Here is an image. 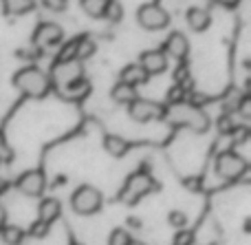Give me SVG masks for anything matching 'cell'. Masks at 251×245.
<instances>
[{
	"mask_svg": "<svg viewBox=\"0 0 251 245\" xmlns=\"http://www.w3.org/2000/svg\"><path fill=\"white\" fill-rule=\"evenodd\" d=\"M7 223V212H4V208H2V203H0V228Z\"/></svg>",
	"mask_w": 251,
	"mask_h": 245,
	"instance_id": "1f68e13d",
	"label": "cell"
},
{
	"mask_svg": "<svg viewBox=\"0 0 251 245\" xmlns=\"http://www.w3.org/2000/svg\"><path fill=\"white\" fill-rule=\"evenodd\" d=\"M40 2L51 11H64L66 9V0H40Z\"/></svg>",
	"mask_w": 251,
	"mask_h": 245,
	"instance_id": "f546056e",
	"label": "cell"
},
{
	"mask_svg": "<svg viewBox=\"0 0 251 245\" xmlns=\"http://www.w3.org/2000/svg\"><path fill=\"white\" fill-rule=\"evenodd\" d=\"M214 166H216V172L221 179L236 181L247 172V159L240 157V155L234 153V150H223V153L216 157V163H214Z\"/></svg>",
	"mask_w": 251,
	"mask_h": 245,
	"instance_id": "277c9868",
	"label": "cell"
},
{
	"mask_svg": "<svg viewBox=\"0 0 251 245\" xmlns=\"http://www.w3.org/2000/svg\"><path fill=\"white\" fill-rule=\"evenodd\" d=\"M163 53L174 60H185L187 53H190V42L187 38L181 33V31H174L165 38V44H163Z\"/></svg>",
	"mask_w": 251,
	"mask_h": 245,
	"instance_id": "7c38bea8",
	"label": "cell"
},
{
	"mask_svg": "<svg viewBox=\"0 0 251 245\" xmlns=\"http://www.w3.org/2000/svg\"><path fill=\"white\" fill-rule=\"evenodd\" d=\"M13 159V153H11V148H9V144L0 137V163L2 162H11Z\"/></svg>",
	"mask_w": 251,
	"mask_h": 245,
	"instance_id": "f1b7e54d",
	"label": "cell"
},
{
	"mask_svg": "<svg viewBox=\"0 0 251 245\" xmlns=\"http://www.w3.org/2000/svg\"><path fill=\"white\" fill-rule=\"evenodd\" d=\"M25 239H26V232L20 228V225L4 223L2 228H0V241L4 245H22Z\"/></svg>",
	"mask_w": 251,
	"mask_h": 245,
	"instance_id": "2e32d148",
	"label": "cell"
},
{
	"mask_svg": "<svg viewBox=\"0 0 251 245\" xmlns=\"http://www.w3.org/2000/svg\"><path fill=\"white\" fill-rule=\"evenodd\" d=\"M101 203H104V197H101V192L97 188H93V186H79V188L71 194V208L82 217L100 212Z\"/></svg>",
	"mask_w": 251,
	"mask_h": 245,
	"instance_id": "3957f363",
	"label": "cell"
},
{
	"mask_svg": "<svg viewBox=\"0 0 251 245\" xmlns=\"http://www.w3.org/2000/svg\"><path fill=\"white\" fill-rule=\"evenodd\" d=\"M128 115L134 119V122H156V119H163L165 115V106L159 104L154 100H143V97H137L128 104Z\"/></svg>",
	"mask_w": 251,
	"mask_h": 245,
	"instance_id": "52a82bcc",
	"label": "cell"
},
{
	"mask_svg": "<svg viewBox=\"0 0 251 245\" xmlns=\"http://www.w3.org/2000/svg\"><path fill=\"white\" fill-rule=\"evenodd\" d=\"M16 188L25 197H42L44 188H47V175L42 170H38V168L26 170L16 179Z\"/></svg>",
	"mask_w": 251,
	"mask_h": 245,
	"instance_id": "9c48e42d",
	"label": "cell"
},
{
	"mask_svg": "<svg viewBox=\"0 0 251 245\" xmlns=\"http://www.w3.org/2000/svg\"><path fill=\"white\" fill-rule=\"evenodd\" d=\"M62 91H64V95L69 97V100H84V97L91 93V82H88L86 78H79V80H75V82H71L69 86H64Z\"/></svg>",
	"mask_w": 251,
	"mask_h": 245,
	"instance_id": "ac0fdd59",
	"label": "cell"
},
{
	"mask_svg": "<svg viewBox=\"0 0 251 245\" xmlns=\"http://www.w3.org/2000/svg\"><path fill=\"white\" fill-rule=\"evenodd\" d=\"M16 88L26 97H44L51 91V80L38 66H25L13 75Z\"/></svg>",
	"mask_w": 251,
	"mask_h": 245,
	"instance_id": "7a4b0ae2",
	"label": "cell"
},
{
	"mask_svg": "<svg viewBox=\"0 0 251 245\" xmlns=\"http://www.w3.org/2000/svg\"><path fill=\"white\" fill-rule=\"evenodd\" d=\"M148 80H150V75H148L139 64H128L122 71V80H119V82H126V84H130V86L137 88L139 84H146Z\"/></svg>",
	"mask_w": 251,
	"mask_h": 245,
	"instance_id": "9a60e30c",
	"label": "cell"
},
{
	"mask_svg": "<svg viewBox=\"0 0 251 245\" xmlns=\"http://www.w3.org/2000/svg\"><path fill=\"white\" fill-rule=\"evenodd\" d=\"M104 148H106V153L113 155V157H124V155L128 153L130 144L119 135H106L104 137Z\"/></svg>",
	"mask_w": 251,
	"mask_h": 245,
	"instance_id": "d6986e66",
	"label": "cell"
},
{
	"mask_svg": "<svg viewBox=\"0 0 251 245\" xmlns=\"http://www.w3.org/2000/svg\"><path fill=\"white\" fill-rule=\"evenodd\" d=\"M192 241H194V237L187 230H178L176 237H174V245H192Z\"/></svg>",
	"mask_w": 251,
	"mask_h": 245,
	"instance_id": "83f0119b",
	"label": "cell"
},
{
	"mask_svg": "<svg viewBox=\"0 0 251 245\" xmlns=\"http://www.w3.org/2000/svg\"><path fill=\"white\" fill-rule=\"evenodd\" d=\"M62 38H64V31L57 22H42L33 31L35 47H57V44H62Z\"/></svg>",
	"mask_w": 251,
	"mask_h": 245,
	"instance_id": "30bf717a",
	"label": "cell"
},
{
	"mask_svg": "<svg viewBox=\"0 0 251 245\" xmlns=\"http://www.w3.org/2000/svg\"><path fill=\"white\" fill-rule=\"evenodd\" d=\"M110 97H113L117 104H126L128 106L132 100H137V88L134 86H130V84H126V82H117L113 86V91H110Z\"/></svg>",
	"mask_w": 251,
	"mask_h": 245,
	"instance_id": "e0dca14e",
	"label": "cell"
},
{
	"mask_svg": "<svg viewBox=\"0 0 251 245\" xmlns=\"http://www.w3.org/2000/svg\"><path fill=\"white\" fill-rule=\"evenodd\" d=\"M108 245H132V237H130L128 230L115 228L108 237Z\"/></svg>",
	"mask_w": 251,
	"mask_h": 245,
	"instance_id": "cb8c5ba5",
	"label": "cell"
},
{
	"mask_svg": "<svg viewBox=\"0 0 251 245\" xmlns=\"http://www.w3.org/2000/svg\"><path fill=\"white\" fill-rule=\"evenodd\" d=\"M77 42H79V38H73L66 44H62L57 60H77Z\"/></svg>",
	"mask_w": 251,
	"mask_h": 245,
	"instance_id": "d4e9b609",
	"label": "cell"
},
{
	"mask_svg": "<svg viewBox=\"0 0 251 245\" xmlns=\"http://www.w3.org/2000/svg\"><path fill=\"white\" fill-rule=\"evenodd\" d=\"M185 20H187V25H190V29L199 33V31H205L212 25V13L205 7H190L185 13Z\"/></svg>",
	"mask_w": 251,
	"mask_h": 245,
	"instance_id": "4fadbf2b",
	"label": "cell"
},
{
	"mask_svg": "<svg viewBox=\"0 0 251 245\" xmlns=\"http://www.w3.org/2000/svg\"><path fill=\"white\" fill-rule=\"evenodd\" d=\"M35 7V0H2V9L9 16H22Z\"/></svg>",
	"mask_w": 251,
	"mask_h": 245,
	"instance_id": "ffe728a7",
	"label": "cell"
},
{
	"mask_svg": "<svg viewBox=\"0 0 251 245\" xmlns=\"http://www.w3.org/2000/svg\"><path fill=\"white\" fill-rule=\"evenodd\" d=\"M49 228H51V225L49 223H44V221H35L33 225H31V230H29V234L31 237H35V239H42V237H47L49 234Z\"/></svg>",
	"mask_w": 251,
	"mask_h": 245,
	"instance_id": "4316f807",
	"label": "cell"
},
{
	"mask_svg": "<svg viewBox=\"0 0 251 245\" xmlns=\"http://www.w3.org/2000/svg\"><path fill=\"white\" fill-rule=\"evenodd\" d=\"M152 188H154V179H152L146 170H139V172H134V175H130L128 179H126V184L122 188V201L137 203L141 197L150 194Z\"/></svg>",
	"mask_w": 251,
	"mask_h": 245,
	"instance_id": "5b68a950",
	"label": "cell"
},
{
	"mask_svg": "<svg viewBox=\"0 0 251 245\" xmlns=\"http://www.w3.org/2000/svg\"><path fill=\"white\" fill-rule=\"evenodd\" d=\"M60 215H62V203L57 201V199L47 197V199L40 201V206H38V219L40 221H44V223L51 225Z\"/></svg>",
	"mask_w": 251,
	"mask_h": 245,
	"instance_id": "5bb4252c",
	"label": "cell"
},
{
	"mask_svg": "<svg viewBox=\"0 0 251 245\" xmlns=\"http://www.w3.org/2000/svg\"><path fill=\"white\" fill-rule=\"evenodd\" d=\"M95 40H91L88 35H82L79 38V42H77V60L82 62V60H86V57H91L93 53H95Z\"/></svg>",
	"mask_w": 251,
	"mask_h": 245,
	"instance_id": "603a6c76",
	"label": "cell"
},
{
	"mask_svg": "<svg viewBox=\"0 0 251 245\" xmlns=\"http://www.w3.org/2000/svg\"><path fill=\"white\" fill-rule=\"evenodd\" d=\"M106 4H108V0H79L82 11L91 18H104Z\"/></svg>",
	"mask_w": 251,
	"mask_h": 245,
	"instance_id": "44dd1931",
	"label": "cell"
},
{
	"mask_svg": "<svg viewBox=\"0 0 251 245\" xmlns=\"http://www.w3.org/2000/svg\"><path fill=\"white\" fill-rule=\"evenodd\" d=\"M163 119H168L174 126L190 128L192 133H207L209 124H212L209 115L196 104H190V102H176L170 109H165Z\"/></svg>",
	"mask_w": 251,
	"mask_h": 245,
	"instance_id": "6da1fadb",
	"label": "cell"
},
{
	"mask_svg": "<svg viewBox=\"0 0 251 245\" xmlns=\"http://www.w3.org/2000/svg\"><path fill=\"white\" fill-rule=\"evenodd\" d=\"M104 18L110 22V25H117V22L124 18L122 2H117V0H108V4H106V11H104Z\"/></svg>",
	"mask_w": 251,
	"mask_h": 245,
	"instance_id": "7402d4cb",
	"label": "cell"
},
{
	"mask_svg": "<svg viewBox=\"0 0 251 245\" xmlns=\"http://www.w3.org/2000/svg\"><path fill=\"white\" fill-rule=\"evenodd\" d=\"M168 223L172 225V228H176V230H183L187 225V217H185V212H181V210H172L168 215Z\"/></svg>",
	"mask_w": 251,
	"mask_h": 245,
	"instance_id": "484cf974",
	"label": "cell"
},
{
	"mask_svg": "<svg viewBox=\"0 0 251 245\" xmlns=\"http://www.w3.org/2000/svg\"><path fill=\"white\" fill-rule=\"evenodd\" d=\"M212 2H216V0H212Z\"/></svg>",
	"mask_w": 251,
	"mask_h": 245,
	"instance_id": "d6a6232c",
	"label": "cell"
},
{
	"mask_svg": "<svg viewBox=\"0 0 251 245\" xmlns=\"http://www.w3.org/2000/svg\"><path fill=\"white\" fill-rule=\"evenodd\" d=\"M139 66L146 71L148 75H159L168 69V55L163 53V49H152V51H143L139 55Z\"/></svg>",
	"mask_w": 251,
	"mask_h": 245,
	"instance_id": "8fae6325",
	"label": "cell"
},
{
	"mask_svg": "<svg viewBox=\"0 0 251 245\" xmlns=\"http://www.w3.org/2000/svg\"><path fill=\"white\" fill-rule=\"evenodd\" d=\"M236 110H238L243 117H251V97L245 95L243 100H240V104H238V109H236Z\"/></svg>",
	"mask_w": 251,
	"mask_h": 245,
	"instance_id": "4dcf8cb0",
	"label": "cell"
},
{
	"mask_svg": "<svg viewBox=\"0 0 251 245\" xmlns=\"http://www.w3.org/2000/svg\"><path fill=\"white\" fill-rule=\"evenodd\" d=\"M137 22L146 31H161V29H165V27L170 25V13L165 11L161 4L148 2V4H141V7H139Z\"/></svg>",
	"mask_w": 251,
	"mask_h": 245,
	"instance_id": "8992f818",
	"label": "cell"
},
{
	"mask_svg": "<svg viewBox=\"0 0 251 245\" xmlns=\"http://www.w3.org/2000/svg\"><path fill=\"white\" fill-rule=\"evenodd\" d=\"M84 78V64L79 60H57L55 64H53L51 69V82L55 84V86L64 88L69 86L71 82H75V80Z\"/></svg>",
	"mask_w": 251,
	"mask_h": 245,
	"instance_id": "ba28073f",
	"label": "cell"
}]
</instances>
